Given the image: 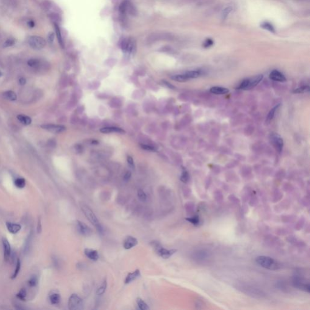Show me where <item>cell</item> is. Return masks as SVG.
<instances>
[{
	"label": "cell",
	"instance_id": "obj_1",
	"mask_svg": "<svg viewBox=\"0 0 310 310\" xmlns=\"http://www.w3.org/2000/svg\"><path fill=\"white\" fill-rule=\"evenodd\" d=\"M256 262L263 268L270 270H276L281 268L279 263L268 256H258L256 259Z\"/></svg>",
	"mask_w": 310,
	"mask_h": 310
},
{
	"label": "cell",
	"instance_id": "obj_2",
	"mask_svg": "<svg viewBox=\"0 0 310 310\" xmlns=\"http://www.w3.org/2000/svg\"><path fill=\"white\" fill-rule=\"evenodd\" d=\"M81 210L83 212L84 215L86 216V217L91 222V224L94 227H95L96 230L99 233H102V231H103L102 227L99 221L98 220L97 217L96 216L95 214L92 211V210L89 207H88L87 205H84V204L82 205L81 206Z\"/></svg>",
	"mask_w": 310,
	"mask_h": 310
},
{
	"label": "cell",
	"instance_id": "obj_3",
	"mask_svg": "<svg viewBox=\"0 0 310 310\" xmlns=\"http://www.w3.org/2000/svg\"><path fill=\"white\" fill-rule=\"evenodd\" d=\"M68 307L69 310H81L84 308L82 299L76 294H73L69 299Z\"/></svg>",
	"mask_w": 310,
	"mask_h": 310
},
{
	"label": "cell",
	"instance_id": "obj_4",
	"mask_svg": "<svg viewBox=\"0 0 310 310\" xmlns=\"http://www.w3.org/2000/svg\"><path fill=\"white\" fill-rule=\"evenodd\" d=\"M28 43L31 48L36 50L41 49L46 45V40L39 36H30L28 40Z\"/></svg>",
	"mask_w": 310,
	"mask_h": 310
},
{
	"label": "cell",
	"instance_id": "obj_5",
	"mask_svg": "<svg viewBox=\"0 0 310 310\" xmlns=\"http://www.w3.org/2000/svg\"><path fill=\"white\" fill-rule=\"evenodd\" d=\"M171 39V36L167 33H151L147 39L148 43H154L160 41H166Z\"/></svg>",
	"mask_w": 310,
	"mask_h": 310
},
{
	"label": "cell",
	"instance_id": "obj_6",
	"mask_svg": "<svg viewBox=\"0 0 310 310\" xmlns=\"http://www.w3.org/2000/svg\"><path fill=\"white\" fill-rule=\"evenodd\" d=\"M119 10L122 13H125L126 12L130 13L132 15H135L137 13L136 9L135 6L128 0H125L122 1L119 6Z\"/></svg>",
	"mask_w": 310,
	"mask_h": 310
},
{
	"label": "cell",
	"instance_id": "obj_7",
	"mask_svg": "<svg viewBox=\"0 0 310 310\" xmlns=\"http://www.w3.org/2000/svg\"><path fill=\"white\" fill-rule=\"evenodd\" d=\"M154 247L156 249L158 255L164 259H168L170 258L177 251V250L176 249L167 250L166 248H164L163 247L160 246V245L158 244V243H156Z\"/></svg>",
	"mask_w": 310,
	"mask_h": 310
},
{
	"label": "cell",
	"instance_id": "obj_8",
	"mask_svg": "<svg viewBox=\"0 0 310 310\" xmlns=\"http://www.w3.org/2000/svg\"><path fill=\"white\" fill-rule=\"evenodd\" d=\"M293 284L294 286L297 288L299 289H300L304 291H306L310 293V284L308 282H307L305 279L299 277H295L293 279Z\"/></svg>",
	"mask_w": 310,
	"mask_h": 310
},
{
	"label": "cell",
	"instance_id": "obj_9",
	"mask_svg": "<svg viewBox=\"0 0 310 310\" xmlns=\"http://www.w3.org/2000/svg\"><path fill=\"white\" fill-rule=\"evenodd\" d=\"M271 143L279 153L282 152L284 147V141L281 136L277 133H273L270 136Z\"/></svg>",
	"mask_w": 310,
	"mask_h": 310
},
{
	"label": "cell",
	"instance_id": "obj_10",
	"mask_svg": "<svg viewBox=\"0 0 310 310\" xmlns=\"http://www.w3.org/2000/svg\"><path fill=\"white\" fill-rule=\"evenodd\" d=\"M76 228L81 235L85 236H90L93 233L92 230L87 225L80 220L76 221Z\"/></svg>",
	"mask_w": 310,
	"mask_h": 310
},
{
	"label": "cell",
	"instance_id": "obj_11",
	"mask_svg": "<svg viewBox=\"0 0 310 310\" xmlns=\"http://www.w3.org/2000/svg\"><path fill=\"white\" fill-rule=\"evenodd\" d=\"M41 127L53 133H59L66 130V127L64 126L56 124H44L42 125Z\"/></svg>",
	"mask_w": 310,
	"mask_h": 310
},
{
	"label": "cell",
	"instance_id": "obj_12",
	"mask_svg": "<svg viewBox=\"0 0 310 310\" xmlns=\"http://www.w3.org/2000/svg\"><path fill=\"white\" fill-rule=\"evenodd\" d=\"M3 251H4V257L6 261H9L11 256V247L8 240L6 238L2 239Z\"/></svg>",
	"mask_w": 310,
	"mask_h": 310
},
{
	"label": "cell",
	"instance_id": "obj_13",
	"mask_svg": "<svg viewBox=\"0 0 310 310\" xmlns=\"http://www.w3.org/2000/svg\"><path fill=\"white\" fill-rule=\"evenodd\" d=\"M210 256V253L205 250H200L196 251L193 255V258L197 261H204Z\"/></svg>",
	"mask_w": 310,
	"mask_h": 310
},
{
	"label": "cell",
	"instance_id": "obj_14",
	"mask_svg": "<svg viewBox=\"0 0 310 310\" xmlns=\"http://www.w3.org/2000/svg\"><path fill=\"white\" fill-rule=\"evenodd\" d=\"M138 243V241L133 236H129L125 239L124 243H123V247L125 249L129 250V249H131L133 247H135Z\"/></svg>",
	"mask_w": 310,
	"mask_h": 310
},
{
	"label": "cell",
	"instance_id": "obj_15",
	"mask_svg": "<svg viewBox=\"0 0 310 310\" xmlns=\"http://www.w3.org/2000/svg\"><path fill=\"white\" fill-rule=\"evenodd\" d=\"M245 291L247 292V294L248 295H250L251 296H256V297H262L263 296V293L261 290H258L256 288H253V287H248V286H244L243 291Z\"/></svg>",
	"mask_w": 310,
	"mask_h": 310
},
{
	"label": "cell",
	"instance_id": "obj_16",
	"mask_svg": "<svg viewBox=\"0 0 310 310\" xmlns=\"http://www.w3.org/2000/svg\"><path fill=\"white\" fill-rule=\"evenodd\" d=\"M262 75H259L258 76H255L253 78H248V87H247V90L251 89L256 87L263 79Z\"/></svg>",
	"mask_w": 310,
	"mask_h": 310
},
{
	"label": "cell",
	"instance_id": "obj_17",
	"mask_svg": "<svg viewBox=\"0 0 310 310\" xmlns=\"http://www.w3.org/2000/svg\"><path fill=\"white\" fill-rule=\"evenodd\" d=\"M141 276V272L140 270H136L133 272L129 273L127 276H126V278L125 279V284H128L138 278H139Z\"/></svg>",
	"mask_w": 310,
	"mask_h": 310
},
{
	"label": "cell",
	"instance_id": "obj_18",
	"mask_svg": "<svg viewBox=\"0 0 310 310\" xmlns=\"http://www.w3.org/2000/svg\"><path fill=\"white\" fill-rule=\"evenodd\" d=\"M270 78L275 81L279 82H285L286 81V78L281 72L274 70L270 73Z\"/></svg>",
	"mask_w": 310,
	"mask_h": 310
},
{
	"label": "cell",
	"instance_id": "obj_19",
	"mask_svg": "<svg viewBox=\"0 0 310 310\" xmlns=\"http://www.w3.org/2000/svg\"><path fill=\"white\" fill-rule=\"evenodd\" d=\"M84 254L89 259L94 261H96L99 258L98 251L90 248H86L84 250Z\"/></svg>",
	"mask_w": 310,
	"mask_h": 310
},
{
	"label": "cell",
	"instance_id": "obj_20",
	"mask_svg": "<svg viewBox=\"0 0 310 310\" xmlns=\"http://www.w3.org/2000/svg\"><path fill=\"white\" fill-rule=\"evenodd\" d=\"M6 227L8 231L12 234H17L21 229V226L20 224L9 222H6Z\"/></svg>",
	"mask_w": 310,
	"mask_h": 310
},
{
	"label": "cell",
	"instance_id": "obj_21",
	"mask_svg": "<svg viewBox=\"0 0 310 310\" xmlns=\"http://www.w3.org/2000/svg\"><path fill=\"white\" fill-rule=\"evenodd\" d=\"M101 132L103 133H118L121 134H124L125 132L121 128L113 127H104L100 130Z\"/></svg>",
	"mask_w": 310,
	"mask_h": 310
},
{
	"label": "cell",
	"instance_id": "obj_22",
	"mask_svg": "<svg viewBox=\"0 0 310 310\" xmlns=\"http://www.w3.org/2000/svg\"><path fill=\"white\" fill-rule=\"evenodd\" d=\"M210 92L216 94V95H224L228 94L229 92V90L228 89L224 88V87H212L210 90Z\"/></svg>",
	"mask_w": 310,
	"mask_h": 310
},
{
	"label": "cell",
	"instance_id": "obj_23",
	"mask_svg": "<svg viewBox=\"0 0 310 310\" xmlns=\"http://www.w3.org/2000/svg\"><path fill=\"white\" fill-rule=\"evenodd\" d=\"M184 74H185L186 78H187V79L189 80L190 79L197 78L199 77L202 74V72L199 70L191 71L186 72Z\"/></svg>",
	"mask_w": 310,
	"mask_h": 310
},
{
	"label": "cell",
	"instance_id": "obj_24",
	"mask_svg": "<svg viewBox=\"0 0 310 310\" xmlns=\"http://www.w3.org/2000/svg\"><path fill=\"white\" fill-rule=\"evenodd\" d=\"M27 64L29 67L33 69H38L41 66V61L38 59L32 58L27 61Z\"/></svg>",
	"mask_w": 310,
	"mask_h": 310
},
{
	"label": "cell",
	"instance_id": "obj_25",
	"mask_svg": "<svg viewBox=\"0 0 310 310\" xmlns=\"http://www.w3.org/2000/svg\"><path fill=\"white\" fill-rule=\"evenodd\" d=\"M2 96H3V97L5 99H6L7 100H9V101H14L17 98V96L16 94L14 92L10 91V90L5 92L4 93H3Z\"/></svg>",
	"mask_w": 310,
	"mask_h": 310
},
{
	"label": "cell",
	"instance_id": "obj_26",
	"mask_svg": "<svg viewBox=\"0 0 310 310\" xmlns=\"http://www.w3.org/2000/svg\"><path fill=\"white\" fill-rule=\"evenodd\" d=\"M50 301L53 305H57L61 301V296L58 293H53L49 297Z\"/></svg>",
	"mask_w": 310,
	"mask_h": 310
},
{
	"label": "cell",
	"instance_id": "obj_27",
	"mask_svg": "<svg viewBox=\"0 0 310 310\" xmlns=\"http://www.w3.org/2000/svg\"><path fill=\"white\" fill-rule=\"evenodd\" d=\"M17 118L18 119V121L21 123L23 124L24 125H30L32 122V119L27 117V116H25V115H20L17 117Z\"/></svg>",
	"mask_w": 310,
	"mask_h": 310
},
{
	"label": "cell",
	"instance_id": "obj_28",
	"mask_svg": "<svg viewBox=\"0 0 310 310\" xmlns=\"http://www.w3.org/2000/svg\"><path fill=\"white\" fill-rule=\"evenodd\" d=\"M55 31H56V36L58 38V40L60 45L63 48L64 47V42H63V39L62 37V34H61L60 29H59L58 25L56 24H55Z\"/></svg>",
	"mask_w": 310,
	"mask_h": 310
},
{
	"label": "cell",
	"instance_id": "obj_29",
	"mask_svg": "<svg viewBox=\"0 0 310 310\" xmlns=\"http://www.w3.org/2000/svg\"><path fill=\"white\" fill-rule=\"evenodd\" d=\"M107 281L105 279L102 283L101 284V285L100 286H99V288L97 289V291H96V294L98 295V296H101V295H102L105 291V289L107 288Z\"/></svg>",
	"mask_w": 310,
	"mask_h": 310
},
{
	"label": "cell",
	"instance_id": "obj_30",
	"mask_svg": "<svg viewBox=\"0 0 310 310\" xmlns=\"http://www.w3.org/2000/svg\"><path fill=\"white\" fill-rule=\"evenodd\" d=\"M171 78L174 80V81H178V82H186L187 81H188L187 78H186L185 74H181V75H173L171 77Z\"/></svg>",
	"mask_w": 310,
	"mask_h": 310
},
{
	"label": "cell",
	"instance_id": "obj_31",
	"mask_svg": "<svg viewBox=\"0 0 310 310\" xmlns=\"http://www.w3.org/2000/svg\"><path fill=\"white\" fill-rule=\"evenodd\" d=\"M14 184L17 188L21 189H23L25 186V181L24 178H17L15 180Z\"/></svg>",
	"mask_w": 310,
	"mask_h": 310
},
{
	"label": "cell",
	"instance_id": "obj_32",
	"mask_svg": "<svg viewBox=\"0 0 310 310\" xmlns=\"http://www.w3.org/2000/svg\"><path fill=\"white\" fill-rule=\"evenodd\" d=\"M137 304H138V306L139 307V308L141 310H150V308L148 306V305L144 301L143 299H141V298H138L137 299Z\"/></svg>",
	"mask_w": 310,
	"mask_h": 310
},
{
	"label": "cell",
	"instance_id": "obj_33",
	"mask_svg": "<svg viewBox=\"0 0 310 310\" xmlns=\"http://www.w3.org/2000/svg\"><path fill=\"white\" fill-rule=\"evenodd\" d=\"M50 18L52 21L55 23V24H58L61 21V16L57 13H52L50 15Z\"/></svg>",
	"mask_w": 310,
	"mask_h": 310
},
{
	"label": "cell",
	"instance_id": "obj_34",
	"mask_svg": "<svg viewBox=\"0 0 310 310\" xmlns=\"http://www.w3.org/2000/svg\"><path fill=\"white\" fill-rule=\"evenodd\" d=\"M261 27L265 30H268V31H270L272 33H275V29H274V27H273V25L268 22L263 23L261 24Z\"/></svg>",
	"mask_w": 310,
	"mask_h": 310
},
{
	"label": "cell",
	"instance_id": "obj_35",
	"mask_svg": "<svg viewBox=\"0 0 310 310\" xmlns=\"http://www.w3.org/2000/svg\"><path fill=\"white\" fill-rule=\"evenodd\" d=\"M280 106V104H278L276 106H275L274 107H273L269 112L267 117H266V121L267 122H270V121H271L273 118H274V115H275V113H276V111L277 110V109L279 108V107Z\"/></svg>",
	"mask_w": 310,
	"mask_h": 310
},
{
	"label": "cell",
	"instance_id": "obj_36",
	"mask_svg": "<svg viewBox=\"0 0 310 310\" xmlns=\"http://www.w3.org/2000/svg\"><path fill=\"white\" fill-rule=\"evenodd\" d=\"M309 91H310V87L308 86H304L296 89H294L293 90V92L295 94H304L308 92Z\"/></svg>",
	"mask_w": 310,
	"mask_h": 310
},
{
	"label": "cell",
	"instance_id": "obj_37",
	"mask_svg": "<svg viewBox=\"0 0 310 310\" xmlns=\"http://www.w3.org/2000/svg\"><path fill=\"white\" fill-rule=\"evenodd\" d=\"M186 220L194 225H197L199 224V218L198 216H194L191 217H187L186 218Z\"/></svg>",
	"mask_w": 310,
	"mask_h": 310
},
{
	"label": "cell",
	"instance_id": "obj_38",
	"mask_svg": "<svg viewBox=\"0 0 310 310\" xmlns=\"http://www.w3.org/2000/svg\"><path fill=\"white\" fill-rule=\"evenodd\" d=\"M129 41H130V39L125 38V39H124L121 43V48L124 52H127L128 46V44H129Z\"/></svg>",
	"mask_w": 310,
	"mask_h": 310
},
{
	"label": "cell",
	"instance_id": "obj_39",
	"mask_svg": "<svg viewBox=\"0 0 310 310\" xmlns=\"http://www.w3.org/2000/svg\"><path fill=\"white\" fill-rule=\"evenodd\" d=\"M26 296H27V292L24 288L21 289L17 294V297L21 300H25Z\"/></svg>",
	"mask_w": 310,
	"mask_h": 310
},
{
	"label": "cell",
	"instance_id": "obj_40",
	"mask_svg": "<svg viewBox=\"0 0 310 310\" xmlns=\"http://www.w3.org/2000/svg\"><path fill=\"white\" fill-rule=\"evenodd\" d=\"M232 8L231 7H227L225 9H224L223 10V11L222 12V15H221L222 19L225 20L227 18V17H228V15L230 14V13L232 12Z\"/></svg>",
	"mask_w": 310,
	"mask_h": 310
},
{
	"label": "cell",
	"instance_id": "obj_41",
	"mask_svg": "<svg viewBox=\"0 0 310 310\" xmlns=\"http://www.w3.org/2000/svg\"><path fill=\"white\" fill-rule=\"evenodd\" d=\"M20 268H21V262H20V259H18L17 265H16V268H15L14 273L12 276V279H15L17 277V276H18V274L20 271Z\"/></svg>",
	"mask_w": 310,
	"mask_h": 310
},
{
	"label": "cell",
	"instance_id": "obj_42",
	"mask_svg": "<svg viewBox=\"0 0 310 310\" xmlns=\"http://www.w3.org/2000/svg\"><path fill=\"white\" fill-rule=\"evenodd\" d=\"M189 179V174L186 170H184L181 176V181L184 183H187Z\"/></svg>",
	"mask_w": 310,
	"mask_h": 310
},
{
	"label": "cell",
	"instance_id": "obj_43",
	"mask_svg": "<svg viewBox=\"0 0 310 310\" xmlns=\"http://www.w3.org/2000/svg\"><path fill=\"white\" fill-rule=\"evenodd\" d=\"M121 105V102L119 99L117 98H114L110 101V106L112 107H119Z\"/></svg>",
	"mask_w": 310,
	"mask_h": 310
},
{
	"label": "cell",
	"instance_id": "obj_44",
	"mask_svg": "<svg viewBox=\"0 0 310 310\" xmlns=\"http://www.w3.org/2000/svg\"><path fill=\"white\" fill-rule=\"evenodd\" d=\"M38 284V278L35 276H32L29 281V285L31 287L36 286Z\"/></svg>",
	"mask_w": 310,
	"mask_h": 310
},
{
	"label": "cell",
	"instance_id": "obj_45",
	"mask_svg": "<svg viewBox=\"0 0 310 310\" xmlns=\"http://www.w3.org/2000/svg\"><path fill=\"white\" fill-rule=\"evenodd\" d=\"M138 197L139 199L143 202L145 201L147 199L146 194L145 193V192L143 190H142L141 189L138 190Z\"/></svg>",
	"mask_w": 310,
	"mask_h": 310
},
{
	"label": "cell",
	"instance_id": "obj_46",
	"mask_svg": "<svg viewBox=\"0 0 310 310\" xmlns=\"http://www.w3.org/2000/svg\"><path fill=\"white\" fill-rule=\"evenodd\" d=\"M15 44V40L13 38H8L4 43V47L9 48Z\"/></svg>",
	"mask_w": 310,
	"mask_h": 310
},
{
	"label": "cell",
	"instance_id": "obj_47",
	"mask_svg": "<svg viewBox=\"0 0 310 310\" xmlns=\"http://www.w3.org/2000/svg\"><path fill=\"white\" fill-rule=\"evenodd\" d=\"M214 44V41L211 38H207L205 42L204 43V44H203V46L204 48H209L210 47H211L212 46H213Z\"/></svg>",
	"mask_w": 310,
	"mask_h": 310
},
{
	"label": "cell",
	"instance_id": "obj_48",
	"mask_svg": "<svg viewBox=\"0 0 310 310\" xmlns=\"http://www.w3.org/2000/svg\"><path fill=\"white\" fill-rule=\"evenodd\" d=\"M141 147L145 150H148V151H155V149L152 146H150V145H141Z\"/></svg>",
	"mask_w": 310,
	"mask_h": 310
},
{
	"label": "cell",
	"instance_id": "obj_49",
	"mask_svg": "<svg viewBox=\"0 0 310 310\" xmlns=\"http://www.w3.org/2000/svg\"><path fill=\"white\" fill-rule=\"evenodd\" d=\"M127 163H128V165L130 166V167H132V168H133L135 167V165H134V162H133V158L131 156H128L127 157Z\"/></svg>",
	"mask_w": 310,
	"mask_h": 310
},
{
	"label": "cell",
	"instance_id": "obj_50",
	"mask_svg": "<svg viewBox=\"0 0 310 310\" xmlns=\"http://www.w3.org/2000/svg\"><path fill=\"white\" fill-rule=\"evenodd\" d=\"M54 38H55V35H54V33H52V32H50L49 33V34L48 35V40L50 43H52L54 40Z\"/></svg>",
	"mask_w": 310,
	"mask_h": 310
},
{
	"label": "cell",
	"instance_id": "obj_51",
	"mask_svg": "<svg viewBox=\"0 0 310 310\" xmlns=\"http://www.w3.org/2000/svg\"><path fill=\"white\" fill-rule=\"evenodd\" d=\"M131 176H132V174L130 173V171H127V173L125 174V175L124 176V179L125 181H128L130 178H131Z\"/></svg>",
	"mask_w": 310,
	"mask_h": 310
},
{
	"label": "cell",
	"instance_id": "obj_52",
	"mask_svg": "<svg viewBox=\"0 0 310 310\" xmlns=\"http://www.w3.org/2000/svg\"><path fill=\"white\" fill-rule=\"evenodd\" d=\"M41 231V222L40 220L38 221V227H37V232L38 233H40Z\"/></svg>",
	"mask_w": 310,
	"mask_h": 310
},
{
	"label": "cell",
	"instance_id": "obj_53",
	"mask_svg": "<svg viewBox=\"0 0 310 310\" xmlns=\"http://www.w3.org/2000/svg\"><path fill=\"white\" fill-rule=\"evenodd\" d=\"M19 82H20V84L21 85H24V84H25L26 81H25V78H20V79Z\"/></svg>",
	"mask_w": 310,
	"mask_h": 310
},
{
	"label": "cell",
	"instance_id": "obj_54",
	"mask_svg": "<svg viewBox=\"0 0 310 310\" xmlns=\"http://www.w3.org/2000/svg\"><path fill=\"white\" fill-rule=\"evenodd\" d=\"M163 82H164V84H166V85L167 86H168V87H170V89H173V88H174V87H173V86H172L171 84H170L169 82H167V81H163Z\"/></svg>",
	"mask_w": 310,
	"mask_h": 310
},
{
	"label": "cell",
	"instance_id": "obj_55",
	"mask_svg": "<svg viewBox=\"0 0 310 310\" xmlns=\"http://www.w3.org/2000/svg\"><path fill=\"white\" fill-rule=\"evenodd\" d=\"M1 72H0V76H1Z\"/></svg>",
	"mask_w": 310,
	"mask_h": 310
}]
</instances>
